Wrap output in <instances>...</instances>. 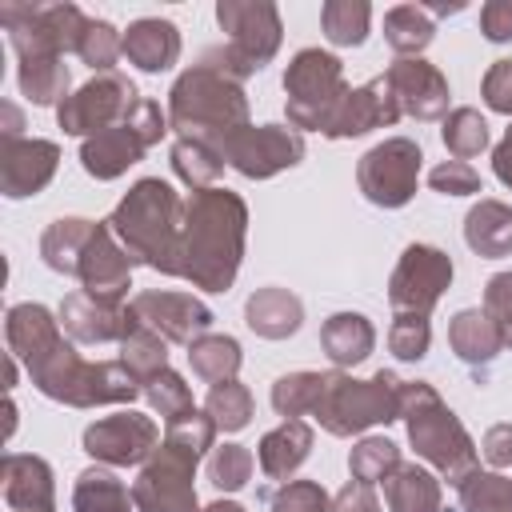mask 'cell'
<instances>
[{
    "instance_id": "44",
    "label": "cell",
    "mask_w": 512,
    "mask_h": 512,
    "mask_svg": "<svg viewBox=\"0 0 512 512\" xmlns=\"http://www.w3.org/2000/svg\"><path fill=\"white\" fill-rule=\"evenodd\" d=\"M252 468H256V456L244 444H216L204 460V472L220 492H240L252 480Z\"/></svg>"
},
{
    "instance_id": "56",
    "label": "cell",
    "mask_w": 512,
    "mask_h": 512,
    "mask_svg": "<svg viewBox=\"0 0 512 512\" xmlns=\"http://www.w3.org/2000/svg\"><path fill=\"white\" fill-rule=\"evenodd\" d=\"M204 512H248L244 504H236V500H212Z\"/></svg>"
},
{
    "instance_id": "3",
    "label": "cell",
    "mask_w": 512,
    "mask_h": 512,
    "mask_svg": "<svg viewBox=\"0 0 512 512\" xmlns=\"http://www.w3.org/2000/svg\"><path fill=\"white\" fill-rule=\"evenodd\" d=\"M184 212H188V200H180V192L168 180L144 176L112 208L108 228L124 244L132 264L176 276V248H180V232H184Z\"/></svg>"
},
{
    "instance_id": "10",
    "label": "cell",
    "mask_w": 512,
    "mask_h": 512,
    "mask_svg": "<svg viewBox=\"0 0 512 512\" xmlns=\"http://www.w3.org/2000/svg\"><path fill=\"white\" fill-rule=\"evenodd\" d=\"M200 456H204L200 448L164 432L160 448L152 452L148 464H140V476L132 480L136 512H200L196 488H192Z\"/></svg>"
},
{
    "instance_id": "15",
    "label": "cell",
    "mask_w": 512,
    "mask_h": 512,
    "mask_svg": "<svg viewBox=\"0 0 512 512\" xmlns=\"http://www.w3.org/2000/svg\"><path fill=\"white\" fill-rule=\"evenodd\" d=\"M80 444L104 468H136V464H148L152 452L160 448V428L152 416H144L136 408H120L112 416L92 420L84 428Z\"/></svg>"
},
{
    "instance_id": "17",
    "label": "cell",
    "mask_w": 512,
    "mask_h": 512,
    "mask_svg": "<svg viewBox=\"0 0 512 512\" xmlns=\"http://www.w3.org/2000/svg\"><path fill=\"white\" fill-rule=\"evenodd\" d=\"M60 328L76 340V344H120L136 324L140 316L132 312V304L124 300H104V296H92L84 288L68 292L60 300Z\"/></svg>"
},
{
    "instance_id": "12",
    "label": "cell",
    "mask_w": 512,
    "mask_h": 512,
    "mask_svg": "<svg viewBox=\"0 0 512 512\" xmlns=\"http://www.w3.org/2000/svg\"><path fill=\"white\" fill-rule=\"evenodd\" d=\"M424 152L408 136H388L372 144L356 164V184L368 204L376 208H404L416 196Z\"/></svg>"
},
{
    "instance_id": "1",
    "label": "cell",
    "mask_w": 512,
    "mask_h": 512,
    "mask_svg": "<svg viewBox=\"0 0 512 512\" xmlns=\"http://www.w3.org/2000/svg\"><path fill=\"white\" fill-rule=\"evenodd\" d=\"M8 352L28 368L36 392L68 408H100V404H132L144 388L120 360H84L64 336L60 316L44 304H12L4 316Z\"/></svg>"
},
{
    "instance_id": "52",
    "label": "cell",
    "mask_w": 512,
    "mask_h": 512,
    "mask_svg": "<svg viewBox=\"0 0 512 512\" xmlns=\"http://www.w3.org/2000/svg\"><path fill=\"white\" fill-rule=\"evenodd\" d=\"M480 456L492 464V472L512 468V424H492L480 440Z\"/></svg>"
},
{
    "instance_id": "54",
    "label": "cell",
    "mask_w": 512,
    "mask_h": 512,
    "mask_svg": "<svg viewBox=\"0 0 512 512\" xmlns=\"http://www.w3.org/2000/svg\"><path fill=\"white\" fill-rule=\"evenodd\" d=\"M332 512H380V500H376L372 484L348 480V484L332 496Z\"/></svg>"
},
{
    "instance_id": "34",
    "label": "cell",
    "mask_w": 512,
    "mask_h": 512,
    "mask_svg": "<svg viewBox=\"0 0 512 512\" xmlns=\"http://www.w3.org/2000/svg\"><path fill=\"white\" fill-rule=\"evenodd\" d=\"M384 40L396 56H420L436 40V20L424 4H396L384 12Z\"/></svg>"
},
{
    "instance_id": "24",
    "label": "cell",
    "mask_w": 512,
    "mask_h": 512,
    "mask_svg": "<svg viewBox=\"0 0 512 512\" xmlns=\"http://www.w3.org/2000/svg\"><path fill=\"white\" fill-rule=\"evenodd\" d=\"M312 444H316V436H312V424L308 420H280L272 432L260 436L256 464H260V472L268 480H280L284 484V480H292L304 468V460L312 456Z\"/></svg>"
},
{
    "instance_id": "6",
    "label": "cell",
    "mask_w": 512,
    "mask_h": 512,
    "mask_svg": "<svg viewBox=\"0 0 512 512\" xmlns=\"http://www.w3.org/2000/svg\"><path fill=\"white\" fill-rule=\"evenodd\" d=\"M400 400H404V380L392 368H380L368 380L332 368L312 416L328 436H360L376 424L400 420Z\"/></svg>"
},
{
    "instance_id": "40",
    "label": "cell",
    "mask_w": 512,
    "mask_h": 512,
    "mask_svg": "<svg viewBox=\"0 0 512 512\" xmlns=\"http://www.w3.org/2000/svg\"><path fill=\"white\" fill-rule=\"evenodd\" d=\"M456 496L464 512H512V476L472 468L456 484Z\"/></svg>"
},
{
    "instance_id": "49",
    "label": "cell",
    "mask_w": 512,
    "mask_h": 512,
    "mask_svg": "<svg viewBox=\"0 0 512 512\" xmlns=\"http://www.w3.org/2000/svg\"><path fill=\"white\" fill-rule=\"evenodd\" d=\"M428 184L440 196H476L480 192V172L464 160H444L428 172Z\"/></svg>"
},
{
    "instance_id": "28",
    "label": "cell",
    "mask_w": 512,
    "mask_h": 512,
    "mask_svg": "<svg viewBox=\"0 0 512 512\" xmlns=\"http://www.w3.org/2000/svg\"><path fill=\"white\" fill-rule=\"evenodd\" d=\"M320 348L336 368H356L376 348V328L364 312H332L320 324Z\"/></svg>"
},
{
    "instance_id": "35",
    "label": "cell",
    "mask_w": 512,
    "mask_h": 512,
    "mask_svg": "<svg viewBox=\"0 0 512 512\" xmlns=\"http://www.w3.org/2000/svg\"><path fill=\"white\" fill-rule=\"evenodd\" d=\"M240 360H244L240 340H236V336H224V332H208V336H200V340L188 348V364H192V372H196L200 380H208V384L236 380Z\"/></svg>"
},
{
    "instance_id": "33",
    "label": "cell",
    "mask_w": 512,
    "mask_h": 512,
    "mask_svg": "<svg viewBox=\"0 0 512 512\" xmlns=\"http://www.w3.org/2000/svg\"><path fill=\"white\" fill-rule=\"evenodd\" d=\"M20 96L36 108H60L68 100V84L72 72L64 64V56H24L20 60Z\"/></svg>"
},
{
    "instance_id": "5",
    "label": "cell",
    "mask_w": 512,
    "mask_h": 512,
    "mask_svg": "<svg viewBox=\"0 0 512 512\" xmlns=\"http://www.w3.org/2000/svg\"><path fill=\"white\" fill-rule=\"evenodd\" d=\"M400 420L408 428V444L416 448V456L428 468H436V476L452 488L476 468V440L428 380H404Z\"/></svg>"
},
{
    "instance_id": "18",
    "label": "cell",
    "mask_w": 512,
    "mask_h": 512,
    "mask_svg": "<svg viewBox=\"0 0 512 512\" xmlns=\"http://www.w3.org/2000/svg\"><path fill=\"white\" fill-rule=\"evenodd\" d=\"M60 168V144L40 136H0V192L8 200L36 196Z\"/></svg>"
},
{
    "instance_id": "16",
    "label": "cell",
    "mask_w": 512,
    "mask_h": 512,
    "mask_svg": "<svg viewBox=\"0 0 512 512\" xmlns=\"http://www.w3.org/2000/svg\"><path fill=\"white\" fill-rule=\"evenodd\" d=\"M132 312L140 316V324H148L152 332H160L168 344H184L192 348L200 336L212 332V308L192 296V292H168V288H144L132 300Z\"/></svg>"
},
{
    "instance_id": "42",
    "label": "cell",
    "mask_w": 512,
    "mask_h": 512,
    "mask_svg": "<svg viewBox=\"0 0 512 512\" xmlns=\"http://www.w3.org/2000/svg\"><path fill=\"white\" fill-rule=\"evenodd\" d=\"M400 464V448L388 436H360V444L348 452V472L360 484H384Z\"/></svg>"
},
{
    "instance_id": "9",
    "label": "cell",
    "mask_w": 512,
    "mask_h": 512,
    "mask_svg": "<svg viewBox=\"0 0 512 512\" xmlns=\"http://www.w3.org/2000/svg\"><path fill=\"white\" fill-rule=\"evenodd\" d=\"M88 24L92 16H84V8L76 4H20V0L0 4V28L8 32L16 60L76 52Z\"/></svg>"
},
{
    "instance_id": "22",
    "label": "cell",
    "mask_w": 512,
    "mask_h": 512,
    "mask_svg": "<svg viewBox=\"0 0 512 512\" xmlns=\"http://www.w3.org/2000/svg\"><path fill=\"white\" fill-rule=\"evenodd\" d=\"M0 480H4V504L12 512H56V476L44 456L4 452Z\"/></svg>"
},
{
    "instance_id": "13",
    "label": "cell",
    "mask_w": 512,
    "mask_h": 512,
    "mask_svg": "<svg viewBox=\"0 0 512 512\" xmlns=\"http://www.w3.org/2000/svg\"><path fill=\"white\" fill-rule=\"evenodd\" d=\"M216 152L244 180H268L284 168H296L308 144H304V132H296L292 124H248L228 140H220Z\"/></svg>"
},
{
    "instance_id": "43",
    "label": "cell",
    "mask_w": 512,
    "mask_h": 512,
    "mask_svg": "<svg viewBox=\"0 0 512 512\" xmlns=\"http://www.w3.org/2000/svg\"><path fill=\"white\" fill-rule=\"evenodd\" d=\"M252 392L240 384V380H220V384H212L208 388V396H204V412L216 420V428H224V432H240V428H248V420H252Z\"/></svg>"
},
{
    "instance_id": "11",
    "label": "cell",
    "mask_w": 512,
    "mask_h": 512,
    "mask_svg": "<svg viewBox=\"0 0 512 512\" xmlns=\"http://www.w3.org/2000/svg\"><path fill=\"white\" fill-rule=\"evenodd\" d=\"M140 100L144 96L136 92V84L124 72H96L56 108V124L64 128V136L88 140L112 124H124Z\"/></svg>"
},
{
    "instance_id": "7",
    "label": "cell",
    "mask_w": 512,
    "mask_h": 512,
    "mask_svg": "<svg viewBox=\"0 0 512 512\" xmlns=\"http://www.w3.org/2000/svg\"><path fill=\"white\" fill-rule=\"evenodd\" d=\"M216 24L228 32L224 48H208L200 60L212 64L216 72L232 76V80H248L256 76L284 40V24H280V8L268 0H220L216 4Z\"/></svg>"
},
{
    "instance_id": "21",
    "label": "cell",
    "mask_w": 512,
    "mask_h": 512,
    "mask_svg": "<svg viewBox=\"0 0 512 512\" xmlns=\"http://www.w3.org/2000/svg\"><path fill=\"white\" fill-rule=\"evenodd\" d=\"M404 112H400V104H396V96H392V84L384 80V76H372L368 84H360V88H348V96H344V104L336 108V116H332V124H328V140H352V136H364V132H372V128H388V124H396Z\"/></svg>"
},
{
    "instance_id": "36",
    "label": "cell",
    "mask_w": 512,
    "mask_h": 512,
    "mask_svg": "<svg viewBox=\"0 0 512 512\" xmlns=\"http://www.w3.org/2000/svg\"><path fill=\"white\" fill-rule=\"evenodd\" d=\"M372 8L368 0H324L320 8V32L336 48H360L368 40Z\"/></svg>"
},
{
    "instance_id": "8",
    "label": "cell",
    "mask_w": 512,
    "mask_h": 512,
    "mask_svg": "<svg viewBox=\"0 0 512 512\" xmlns=\"http://www.w3.org/2000/svg\"><path fill=\"white\" fill-rule=\"evenodd\" d=\"M348 96L340 56L324 48H300L284 68V112L296 132H328L336 108Z\"/></svg>"
},
{
    "instance_id": "30",
    "label": "cell",
    "mask_w": 512,
    "mask_h": 512,
    "mask_svg": "<svg viewBox=\"0 0 512 512\" xmlns=\"http://www.w3.org/2000/svg\"><path fill=\"white\" fill-rule=\"evenodd\" d=\"M388 512H444V488L440 476L424 464H400L384 480Z\"/></svg>"
},
{
    "instance_id": "2",
    "label": "cell",
    "mask_w": 512,
    "mask_h": 512,
    "mask_svg": "<svg viewBox=\"0 0 512 512\" xmlns=\"http://www.w3.org/2000/svg\"><path fill=\"white\" fill-rule=\"evenodd\" d=\"M244 236H248V204L240 200V192L228 188L192 192L176 248V276L200 292H228L244 260Z\"/></svg>"
},
{
    "instance_id": "31",
    "label": "cell",
    "mask_w": 512,
    "mask_h": 512,
    "mask_svg": "<svg viewBox=\"0 0 512 512\" xmlns=\"http://www.w3.org/2000/svg\"><path fill=\"white\" fill-rule=\"evenodd\" d=\"M96 224H100V220H84V216H60V220H52V224L44 228V236H40V260H44L52 272L76 280L80 252H84V244L92 240Z\"/></svg>"
},
{
    "instance_id": "4",
    "label": "cell",
    "mask_w": 512,
    "mask_h": 512,
    "mask_svg": "<svg viewBox=\"0 0 512 512\" xmlns=\"http://www.w3.org/2000/svg\"><path fill=\"white\" fill-rule=\"evenodd\" d=\"M168 124H172L176 136L204 140V144L220 148V140L248 128L244 84L216 72L212 64L196 60L168 88Z\"/></svg>"
},
{
    "instance_id": "25",
    "label": "cell",
    "mask_w": 512,
    "mask_h": 512,
    "mask_svg": "<svg viewBox=\"0 0 512 512\" xmlns=\"http://www.w3.org/2000/svg\"><path fill=\"white\" fill-rule=\"evenodd\" d=\"M124 60L140 72H168L180 60V28L164 16H140L124 32Z\"/></svg>"
},
{
    "instance_id": "39",
    "label": "cell",
    "mask_w": 512,
    "mask_h": 512,
    "mask_svg": "<svg viewBox=\"0 0 512 512\" xmlns=\"http://www.w3.org/2000/svg\"><path fill=\"white\" fill-rule=\"evenodd\" d=\"M120 364L140 380V388L168 368V340L160 332H152L148 324H136L124 340H120Z\"/></svg>"
},
{
    "instance_id": "19",
    "label": "cell",
    "mask_w": 512,
    "mask_h": 512,
    "mask_svg": "<svg viewBox=\"0 0 512 512\" xmlns=\"http://www.w3.org/2000/svg\"><path fill=\"white\" fill-rule=\"evenodd\" d=\"M384 80L392 84V96L404 116L424 120V124L448 116V100H452L448 76L436 64H428L424 56H396L392 68L384 72Z\"/></svg>"
},
{
    "instance_id": "32",
    "label": "cell",
    "mask_w": 512,
    "mask_h": 512,
    "mask_svg": "<svg viewBox=\"0 0 512 512\" xmlns=\"http://www.w3.org/2000/svg\"><path fill=\"white\" fill-rule=\"evenodd\" d=\"M72 512H136V500L112 468L92 464L72 484Z\"/></svg>"
},
{
    "instance_id": "45",
    "label": "cell",
    "mask_w": 512,
    "mask_h": 512,
    "mask_svg": "<svg viewBox=\"0 0 512 512\" xmlns=\"http://www.w3.org/2000/svg\"><path fill=\"white\" fill-rule=\"evenodd\" d=\"M144 396H148V404H152V412L164 420V424H176L180 416H188L196 404H192V388L184 384V376L180 372H172V368H164V372H156L148 384H144Z\"/></svg>"
},
{
    "instance_id": "47",
    "label": "cell",
    "mask_w": 512,
    "mask_h": 512,
    "mask_svg": "<svg viewBox=\"0 0 512 512\" xmlns=\"http://www.w3.org/2000/svg\"><path fill=\"white\" fill-rule=\"evenodd\" d=\"M388 348L396 360H424L432 348V324L420 312H396L392 328H388Z\"/></svg>"
},
{
    "instance_id": "38",
    "label": "cell",
    "mask_w": 512,
    "mask_h": 512,
    "mask_svg": "<svg viewBox=\"0 0 512 512\" xmlns=\"http://www.w3.org/2000/svg\"><path fill=\"white\" fill-rule=\"evenodd\" d=\"M324 380H328V372H308V368L280 376V380L272 384V408H276V416H284V420L312 416L316 404H320Z\"/></svg>"
},
{
    "instance_id": "53",
    "label": "cell",
    "mask_w": 512,
    "mask_h": 512,
    "mask_svg": "<svg viewBox=\"0 0 512 512\" xmlns=\"http://www.w3.org/2000/svg\"><path fill=\"white\" fill-rule=\"evenodd\" d=\"M480 32H484V40H492V44L512 40V0H488V4L480 8Z\"/></svg>"
},
{
    "instance_id": "27",
    "label": "cell",
    "mask_w": 512,
    "mask_h": 512,
    "mask_svg": "<svg viewBox=\"0 0 512 512\" xmlns=\"http://www.w3.org/2000/svg\"><path fill=\"white\" fill-rule=\"evenodd\" d=\"M448 348L468 368H484L504 352V332L484 308H460L448 324Z\"/></svg>"
},
{
    "instance_id": "46",
    "label": "cell",
    "mask_w": 512,
    "mask_h": 512,
    "mask_svg": "<svg viewBox=\"0 0 512 512\" xmlns=\"http://www.w3.org/2000/svg\"><path fill=\"white\" fill-rule=\"evenodd\" d=\"M260 496L268 500V512H332V496L320 480H284Z\"/></svg>"
},
{
    "instance_id": "23",
    "label": "cell",
    "mask_w": 512,
    "mask_h": 512,
    "mask_svg": "<svg viewBox=\"0 0 512 512\" xmlns=\"http://www.w3.org/2000/svg\"><path fill=\"white\" fill-rule=\"evenodd\" d=\"M148 148H152L148 136H144V132L132 124V116H128L124 124L104 128L100 136L80 140V168H84L92 180H116V176H124L132 164H140Z\"/></svg>"
},
{
    "instance_id": "26",
    "label": "cell",
    "mask_w": 512,
    "mask_h": 512,
    "mask_svg": "<svg viewBox=\"0 0 512 512\" xmlns=\"http://www.w3.org/2000/svg\"><path fill=\"white\" fill-rule=\"evenodd\" d=\"M244 324L264 340H288L304 324V304H300L296 292H288L280 284H268V288H256L244 300Z\"/></svg>"
},
{
    "instance_id": "51",
    "label": "cell",
    "mask_w": 512,
    "mask_h": 512,
    "mask_svg": "<svg viewBox=\"0 0 512 512\" xmlns=\"http://www.w3.org/2000/svg\"><path fill=\"white\" fill-rule=\"evenodd\" d=\"M480 96L492 112L512 116V60H492V68L480 80Z\"/></svg>"
},
{
    "instance_id": "55",
    "label": "cell",
    "mask_w": 512,
    "mask_h": 512,
    "mask_svg": "<svg viewBox=\"0 0 512 512\" xmlns=\"http://www.w3.org/2000/svg\"><path fill=\"white\" fill-rule=\"evenodd\" d=\"M492 172H496L500 184L512 188V128H508V132L500 136V144L492 148Z\"/></svg>"
},
{
    "instance_id": "29",
    "label": "cell",
    "mask_w": 512,
    "mask_h": 512,
    "mask_svg": "<svg viewBox=\"0 0 512 512\" xmlns=\"http://www.w3.org/2000/svg\"><path fill=\"white\" fill-rule=\"evenodd\" d=\"M464 244L484 260L512 256V204L492 196L476 200L464 216Z\"/></svg>"
},
{
    "instance_id": "14",
    "label": "cell",
    "mask_w": 512,
    "mask_h": 512,
    "mask_svg": "<svg viewBox=\"0 0 512 512\" xmlns=\"http://www.w3.org/2000/svg\"><path fill=\"white\" fill-rule=\"evenodd\" d=\"M452 256L436 244H408L388 276V304L392 312H420L428 316L440 296L452 288Z\"/></svg>"
},
{
    "instance_id": "20",
    "label": "cell",
    "mask_w": 512,
    "mask_h": 512,
    "mask_svg": "<svg viewBox=\"0 0 512 512\" xmlns=\"http://www.w3.org/2000/svg\"><path fill=\"white\" fill-rule=\"evenodd\" d=\"M132 256L124 252V244L112 236L108 220L96 224L92 240L84 244L80 252V264H76V280L84 292L92 296H104V300H124L128 288H132Z\"/></svg>"
},
{
    "instance_id": "37",
    "label": "cell",
    "mask_w": 512,
    "mask_h": 512,
    "mask_svg": "<svg viewBox=\"0 0 512 512\" xmlns=\"http://www.w3.org/2000/svg\"><path fill=\"white\" fill-rule=\"evenodd\" d=\"M172 172L192 188V192H204V188H216L220 172H224V156L204 144V140H188V136H176L172 144Z\"/></svg>"
},
{
    "instance_id": "50",
    "label": "cell",
    "mask_w": 512,
    "mask_h": 512,
    "mask_svg": "<svg viewBox=\"0 0 512 512\" xmlns=\"http://www.w3.org/2000/svg\"><path fill=\"white\" fill-rule=\"evenodd\" d=\"M484 312L500 324L504 332V348L512 344V272H496L484 284Z\"/></svg>"
},
{
    "instance_id": "48",
    "label": "cell",
    "mask_w": 512,
    "mask_h": 512,
    "mask_svg": "<svg viewBox=\"0 0 512 512\" xmlns=\"http://www.w3.org/2000/svg\"><path fill=\"white\" fill-rule=\"evenodd\" d=\"M76 56L92 68V72H116V60L124 56V32H116L108 20H92Z\"/></svg>"
},
{
    "instance_id": "41",
    "label": "cell",
    "mask_w": 512,
    "mask_h": 512,
    "mask_svg": "<svg viewBox=\"0 0 512 512\" xmlns=\"http://www.w3.org/2000/svg\"><path fill=\"white\" fill-rule=\"evenodd\" d=\"M440 136H444V148L452 152V160H464V164H468L472 156H480V152L492 144L488 120H484L476 108H452V112L444 116Z\"/></svg>"
}]
</instances>
